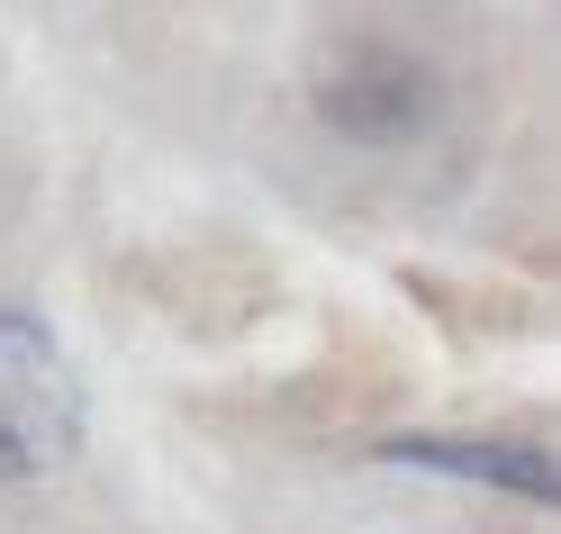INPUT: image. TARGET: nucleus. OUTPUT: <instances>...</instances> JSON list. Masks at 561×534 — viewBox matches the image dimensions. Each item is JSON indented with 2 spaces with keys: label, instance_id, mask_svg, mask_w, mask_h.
<instances>
[{
  "label": "nucleus",
  "instance_id": "f03ea898",
  "mask_svg": "<svg viewBox=\"0 0 561 534\" xmlns=\"http://www.w3.org/2000/svg\"><path fill=\"white\" fill-rule=\"evenodd\" d=\"M318 118L354 146H408V136L435 127V64L408 55V46H344L318 64Z\"/></svg>",
  "mask_w": 561,
  "mask_h": 534
},
{
  "label": "nucleus",
  "instance_id": "f257e3e1",
  "mask_svg": "<svg viewBox=\"0 0 561 534\" xmlns=\"http://www.w3.org/2000/svg\"><path fill=\"white\" fill-rule=\"evenodd\" d=\"M91 380L46 317L0 308V489H37L82 462Z\"/></svg>",
  "mask_w": 561,
  "mask_h": 534
},
{
  "label": "nucleus",
  "instance_id": "7ed1b4c3",
  "mask_svg": "<svg viewBox=\"0 0 561 534\" xmlns=\"http://www.w3.org/2000/svg\"><path fill=\"white\" fill-rule=\"evenodd\" d=\"M380 462L399 471H444V480H471V489H507L525 508H552V453L525 444V435H380Z\"/></svg>",
  "mask_w": 561,
  "mask_h": 534
}]
</instances>
